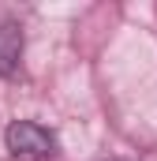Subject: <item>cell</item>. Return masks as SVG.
Wrapping results in <instances>:
<instances>
[{
	"label": "cell",
	"mask_w": 157,
	"mask_h": 161,
	"mask_svg": "<svg viewBox=\"0 0 157 161\" xmlns=\"http://www.w3.org/2000/svg\"><path fill=\"white\" fill-rule=\"evenodd\" d=\"M4 142L11 150V158L19 161H45L56 154V135L38 120H11L4 131Z\"/></svg>",
	"instance_id": "obj_1"
},
{
	"label": "cell",
	"mask_w": 157,
	"mask_h": 161,
	"mask_svg": "<svg viewBox=\"0 0 157 161\" xmlns=\"http://www.w3.org/2000/svg\"><path fill=\"white\" fill-rule=\"evenodd\" d=\"M23 60V30L15 19H0V79L15 75Z\"/></svg>",
	"instance_id": "obj_2"
}]
</instances>
